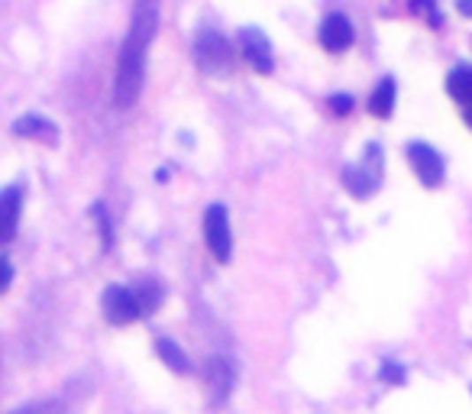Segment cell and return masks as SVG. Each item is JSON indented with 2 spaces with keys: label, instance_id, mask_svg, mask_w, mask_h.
<instances>
[{
  "label": "cell",
  "instance_id": "obj_1",
  "mask_svg": "<svg viewBox=\"0 0 472 414\" xmlns=\"http://www.w3.org/2000/svg\"><path fill=\"white\" fill-rule=\"evenodd\" d=\"M159 29V0H136L133 7L130 33L123 39L120 58H117V107H133L142 91V75H146V52Z\"/></svg>",
  "mask_w": 472,
  "mask_h": 414
},
{
  "label": "cell",
  "instance_id": "obj_2",
  "mask_svg": "<svg viewBox=\"0 0 472 414\" xmlns=\"http://www.w3.org/2000/svg\"><path fill=\"white\" fill-rule=\"evenodd\" d=\"M194 62L208 75H227L233 68V49L217 29H201L194 39Z\"/></svg>",
  "mask_w": 472,
  "mask_h": 414
},
{
  "label": "cell",
  "instance_id": "obj_3",
  "mask_svg": "<svg viewBox=\"0 0 472 414\" xmlns=\"http://www.w3.org/2000/svg\"><path fill=\"white\" fill-rule=\"evenodd\" d=\"M366 152L369 156L362 165H346L343 169V185L359 201L372 198L378 191V185H382V150H378V142H369Z\"/></svg>",
  "mask_w": 472,
  "mask_h": 414
},
{
  "label": "cell",
  "instance_id": "obj_4",
  "mask_svg": "<svg viewBox=\"0 0 472 414\" xmlns=\"http://www.w3.org/2000/svg\"><path fill=\"white\" fill-rule=\"evenodd\" d=\"M204 243L214 253L217 263L230 259V246H233V234H230V220H227V207L224 204H210L204 214Z\"/></svg>",
  "mask_w": 472,
  "mask_h": 414
},
{
  "label": "cell",
  "instance_id": "obj_5",
  "mask_svg": "<svg viewBox=\"0 0 472 414\" xmlns=\"http://www.w3.org/2000/svg\"><path fill=\"white\" fill-rule=\"evenodd\" d=\"M101 308H104V318L110 320V324H117V327L133 324V320L142 314V304H140V298H136V292L123 288V285H110V288H107L104 298H101Z\"/></svg>",
  "mask_w": 472,
  "mask_h": 414
},
{
  "label": "cell",
  "instance_id": "obj_6",
  "mask_svg": "<svg viewBox=\"0 0 472 414\" xmlns=\"http://www.w3.org/2000/svg\"><path fill=\"white\" fill-rule=\"evenodd\" d=\"M407 162L417 172V179L424 181L427 188L444 185V156L427 146V142H407Z\"/></svg>",
  "mask_w": 472,
  "mask_h": 414
},
{
  "label": "cell",
  "instance_id": "obj_7",
  "mask_svg": "<svg viewBox=\"0 0 472 414\" xmlns=\"http://www.w3.org/2000/svg\"><path fill=\"white\" fill-rule=\"evenodd\" d=\"M240 52L246 56V62L255 68V72H263V75H269L275 68V58H272V42H269V36H265L263 29H243L240 33Z\"/></svg>",
  "mask_w": 472,
  "mask_h": 414
},
{
  "label": "cell",
  "instance_id": "obj_8",
  "mask_svg": "<svg viewBox=\"0 0 472 414\" xmlns=\"http://www.w3.org/2000/svg\"><path fill=\"white\" fill-rule=\"evenodd\" d=\"M321 46L327 52H346L353 46V23L343 13H331L321 23Z\"/></svg>",
  "mask_w": 472,
  "mask_h": 414
},
{
  "label": "cell",
  "instance_id": "obj_9",
  "mask_svg": "<svg viewBox=\"0 0 472 414\" xmlns=\"http://www.w3.org/2000/svg\"><path fill=\"white\" fill-rule=\"evenodd\" d=\"M233 363L227 356H214L208 363V388H210V402L214 405H224L230 395V388H233Z\"/></svg>",
  "mask_w": 472,
  "mask_h": 414
},
{
  "label": "cell",
  "instance_id": "obj_10",
  "mask_svg": "<svg viewBox=\"0 0 472 414\" xmlns=\"http://www.w3.org/2000/svg\"><path fill=\"white\" fill-rule=\"evenodd\" d=\"M19 204H23V191H19L17 185L4 188V195H0V236H4L7 243L13 240V234H17Z\"/></svg>",
  "mask_w": 472,
  "mask_h": 414
},
{
  "label": "cell",
  "instance_id": "obj_11",
  "mask_svg": "<svg viewBox=\"0 0 472 414\" xmlns=\"http://www.w3.org/2000/svg\"><path fill=\"white\" fill-rule=\"evenodd\" d=\"M13 133L17 136H29V140H42V142H56L58 133H56V123L42 120V117H19L17 123H13Z\"/></svg>",
  "mask_w": 472,
  "mask_h": 414
},
{
  "label": "cell",
  "instance_id": "obj_12",
  "mask_svg": "<svg viewBox=\"0 0 472 414\" xmlns=\"http://www.w3.org/2000/svg\"><path fill=\"white\" fill-rule=\"evenodd\" d=\"M395 78H382L376 85V91H372V97H369V111L376 113V117H392L395 113Z\"/></svg>",
  "mask_w": 472,
  "mask_h": 414
},
{
  "label": "cell",
  "instance_id": "obj_13",
  "mask_svg": "<svg viewBox=\"0 0 472 414\" xmlns=\"http://www.w3.org/2000/svg\"><path fill=\"white\" fill-rule=\"evenodd\" d=\"M446 91H450V97L453 101L463 104L466 107H472V68L469 65H460L450 72V78H446Z\"/></svg>",
  "mask_w": 472,
  "mask_h": 414
},
{
  "label": "cell",
  "instance_id": "obj_14",
  "mask_svg": "<svg viewBox=\"0 0 472 414\" xmlns=\"http://www.w3.org/2000/svg\"><path fill=\"white\" fill-rule=\"evenodd\" d=\"M156 353H159V359L171 369V372H191L188 353H185V349H181L175 340L159 337V340H156Z\"/></svg>",
  "mask_w": 472,
  "mask_h": 414
},
{
  "label": "cell",
  "instance_id": "obj_15",
  "mask_svg": "<svg viewBox=\"0 0 472 414\" xmlns=\"http://www.w3.org/2000/svg\"><path fill=\"white\" fill-rule=\"evenodd\" d=\"M136 298H140L142 314H146V310H152V308H156V304L162 302V288H159V285L152 288V282H146V285H140V292H136Z\"/></svg>",
  "mask_w": 472,
  "mask_h": 414
},
{
  "label": "cell",
  "instance_id": "obj_16",
  "mask_svg": "<svg viewBox=\"0 0 472 414\" xmlns=\"http://www.w3.org/2000/svg\"><path fill=\"white\" fill-rule=\"evenodd\" d=\"M378 379L388 382V386H401V382H405V369L398 366V363H392V359H385L382 369H378Z\"/></svg>",
  "mask_w": 472,
  "mask_h": 414
},
{
  "label": "cell",
  "instance_id": "obj_17",
  "mask_svg": "<svg viewBox=\"0 0 472 414\" xmlns=\"http://www.w3.org/2000/svg\"><path fill=\"white\" fill-rule=\"evenodd\" d=\"M10 414H65V408L58 405V402H33V405H23Z\"/></svg>",
  "mask_w": 472,
  "mask_h": 414
},
{
  "label": "cell",
  "instance_id": "obj_18",
  "mask_svg": "<svg viewBox=\"0 0 472 414\" xmlns=\"http://www.w3.org/2000/svg\"><path fill=\"white\" fill-rule=\"evenodd\" d=\"M411 10H417V13H424V17L430 19V27H434V29L444 27V17L437 13L434 0H411Z\"/></svg>",
  "mask_w": 472,
  "mask_h": 414
},
{
  "label": "cell",
  "instance_id": "obj_19",
  "mask_svg": "<svg viewBox=\"0 0 472 414\" xmlns=\"http://www.w3.org/2000/svg\"><path fill=\"white\" fill-rule=\"evenodd\" d=\"M327 104H331V111H333V113H340V117H343V113H350V111H353V97H350V95H333Z\"/></svg>",
  "mask_w": 472,
  "mask_h": 414
},
{
  "label": "cell",
  "instance_id": "obj_20",
  "mask_svg": "<svg viewBox=\"0 0 472 414\" xmlns=\"http://www.w3.org/2000/svg\"><path fill=\"white\" fill-rule=\"evenodd\" d=\"M13 282V269H10V259H4V288H10Z\"/></svg>",
  "mask_w": 472,
  "mask_h": 414
},
{
  "label": "cell",
  "instance_id": "obj_21",
  "mask_svg": "<svg viewBox=\"0 0 472 414\" xmlns=\"http://www.w3.org/2000/svg\"><path fill=\"white\" fill-rule=\"evenodd\" d=\"M456 7H460L463 17H472V0H456Z\"/></svg>",
  "mask_w": 472,
  "mask_h": 414
}]
</instances>
